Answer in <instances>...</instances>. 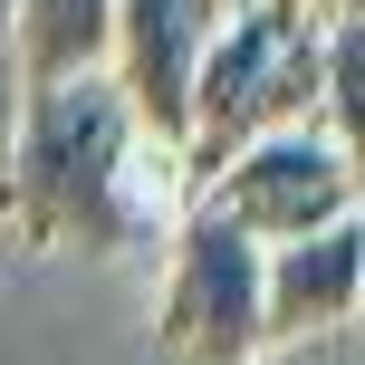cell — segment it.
<instances>
[{
    "label": "cell",
    "mask_w": 365,
    "mask_h": 365,
    "mask_svg": "<svg viewBox=\"0 0 365 365\" xmlns=\"http://www.w3.org/2000/svg\"><path fill=\"white\" fill-rule=\"evenodd\" d=\"M154 173H182V154L135 125L106 68L29 87L0 145V231L29 250H125L145 231Z\"/></svg>",
    "instance_id": "6da1fadb"
},
{
    "label": "cell",
    "mask_w": 365,
    "mask_h": 365,
    "mask_svg": "<svg viewBox=\"0 0 365 365\" xmlns=\"http://www.w3.org/2000/svg\"><path fill=\"white\" fill-rule=\"evenodd\" d=\"M279 125H327V10L308 0H231L182 106V173Z\"/></svg>",
    "instance_id": "7a4b0ae2"
},
{
    "label": "cell",
    "mask_w": 365,
    "mask_h": 365,
    "mask_svg": "<svg viewBox=\"0 0 365 365\" xmlns=\"http://www.w3.org/2000/svg\"><path fill=\"white\" fill-rule=\"evenodd\" d=\"M154 336L182 365H250V356H269L259 346V240L240 221H221L202 192L173 202Z\"/></svg>",
    "instance_id": "3957f363"
},
{
    "label": "cell",
    "mask_w": 365,
    "mask_h": 365,
    "mask_svg": "<svg viewBox=\"0 0 365 365\" xmlns=\"http://www.w3.org/2000/svg\"><path fill=\"white\" fill-rule=\"evenodd\" d=\"M192 192L212 202L221 221H240L250 240H298V231H327V221H356V145L327 125H279L231 145L221 164L192 173Z\"/></svg>",
    "instance_id": "277c9868"
},
{
    "label": "cell",
    "mask_w": 365,
    "mask_h": 365,
    "mask_svg": "<svg viewBox=\"0 0 365 365\" xmlns=\"http://www.w3.org/2000/svg\"><path fill=\"white\" fill-rule=\"evenodd\" d=\"M231 0H115V29H106V77L125 87L135 125L154 145L182 154V106H192V68L212 48V19Z\"/></svg>",
    "instance_id": "5b68a950"
},
{
    "label": "cell",
    "mask_w": 365,
    "mask_h": 365,
    "mask_svg": "<svg viewBox=\"0 0 365 365\" xmlns=\"http://www.w3.org/2000/svg\"><path fill=\"white\" fill-rule=\"evenodd\" d=\"M365 308V231L327 221L298 240H259V346H308L356 327Z\"/></svg>",
    "instance_id": "8992f818"
},
{
    "label": "cell",
    "mask_w": 365,
    "mask_h": 365,
    "mask_svg": "<svg viewBox=\"0 0 365 365\" xmlns=\"http://www.w3.org/2000/svg\"><path fill=\"white\" fill-rule=\"evenodd\" d=\"M0 29H10L19 96H29V87H58V77H87V68H106L115 0H0Z\"/></svg>",
    "instance_id": "52a82bcc"
},
{
    "label": "cell",
    "mask_w": 365,
    "mask_h": 365,
    "mask_svg": "<svg viewBox=\"0 0 365 365\" xmlns=\"http://www.w3.org/2000/svg\"><path fill=\"white\" fill-rule=\"evenodd\" d=\"M10 115H19V68H10V29H0V145H10Z\"/></svg>",
    "instance_id": "ba28073f"
},
{
    "label": "cell",
    "mask_w": 365,
    "mask_h": 365,
    "mask_svg": "<svg viewBox=\"0 0 365 365\" xmlns=\"http://www.w3.org/2000/svg\"><path fill=\"white\" fill-rule=\"evenodd\" d=\"M308 10H346V0H308Z\"/></svg>",
    "instance_id": "9c48e42d"
}]
</instances>
